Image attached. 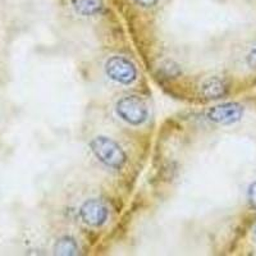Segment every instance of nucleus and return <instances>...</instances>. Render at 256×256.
<instances>
[{
	"label": "nucleus",
	"mask_w": 256,
	"mask_h": 256,
	"mask_svg": "<svg viewBox=\"0 0 256 256\" xmlns=\"http://www.w3.org/2000/svg\"><path fill=\"white\" fill-rule=\"evenodd\" d=\"M90 148L96 159L109 168L120 169L127 162V155L120 144L106 136H98L92 138Z\"/></svg>",
	"instance_id": "f257e3e1"
},
{
	"label": "nucleus",
	"mask_w": 256,
	"mask_h": 256,
	"mask_svg": "<svg viewBox=\"0 0 256 256\" xmlns=\"http://www.w3.org/2000/svg\"><path fill=\"white\" fill-rule=\"evenodd\" d=\"M116 112L120 120L131 126L142 124L148 116V105L137 95H127L120 98L116 104Z\"/></svg>",
	"instance_id": "f03ea898"
},
{
	"label": "nucleus",
	"mask_w": 256,
	"mask_h": 256,
	"mask_svg": "<svg viewBox=\"0 0 256 256\" xmlns=\"http://www.w3.org/2000/svg\"><path fill=\"white\" fill-rule=\"evenodd\" d=\"M105 73L113 81L122 84H130L137 78L134 64L124 56H114L105 63Z\"/></svg>",
	"instance_id": "7ed1b4c3"
},
{
	"label": "nucleus",
	"mask_w": 256,
	"mask_h": 256,
	"mask_svg": "<svg viewBox=\"0 0 256 256\" xmlns=\"http://www.w3.org/2000/svg\"><path fill=\"white\" fill-rule=\"evenodd\" d=\"M244 116V106L238 102H224L212 106L206 112L208 120L218 124H233Z\"/></svg>",
	"instance_id": "20e7f679"
},
{
	"label": "nucleus",
	"mask_w": 256,
	"mask_h": 256,
	"mask_svg": "<svg viewBox=\"0 0 256 256\" xmlns=\"http://www.w3.org/2000/svg\"><path fill=\"white\" fill-rule=\"evenodd\" d=\"M80 216L84 223L88 224L91 227H100L108 220L109 212L102 201L98 198H90L81 205Z\"/></svg>",
	"instance_id": "39448f33"
},
{
	"label": "nucleus",
	"mask_w": 256,
	"mask_h": 256,
	"mask_svg": "<svg viewBox=\"0 0 256 256\" xmlns=\"http://www.w3.org/2000/svg\"><path fill=\"white\" fill-rule=\"evenodd\" d=\"M228 84L222 77L214 76L205 80L204 84H201V95L208 100L220 99L227 95Z\"/></svg>",
	"instance_id": "423d86ee"
},
{
	"label": "nucleus",
	"mask_w": 256,
	"mask_h": 256,
	"mask_svg": "<svg viewBox=\"0 0 256 256\" xmlns=\"http://www.w3.org/2000/svg\"><path fill=\"white\" fill-rule=\"evenodd\" d=\"M72 6L78 14L88 17L102 12L104 4L102 0H72Z\"/></svg>",
	"instance_id": "0eeeda50"
},
{
	"label": "nucleus",
	"mask_w": 256,
	"mask_h": 256,
	"mask_svg": "<svg viewBox=\"0 0 256 256\" xmlns=\"http://www.w3.org/2000/svg\"><path fill=\"white\" fill-rule=\"evenodd\" d=\"M54 252L56 255H76L78 252V244L72 237H62L54 246Z\"/></svg>",
	"instance_id": "6e6552de"
},
{
	"label": "nucleus",
	"mask_w": 256,
	"mask_h": 256,
	"mask_svg": "<svg viewBox=\"0 0 256 256\" xmlns=\"http://www.w3.org/2000/svg\"><path fill=\"white\" fill-rule=\"evenodd\" d=\"M159 70L163 73L166 78H176L180 74V68L177 63L173 60H166L160 64Z\"/></svg>",
	"instance_id": "1a4fd4ad"
},
{
	"label": "nucleus",
	"mask_w": 256,
	"mask_h": 256,
	"mask_svg": "<svg viewBox=\"0 0 256 256\" xmlns=\"http://www.w3.org/2000/svg\"><path fill=\"white\" fill-rule=\"evenodd\" d=\"M248 204H250V206L256 210V182L248 187Z\"/></svg>",
	"instance_id": "9d476101"
},
{
	"label": "nucleus",
	"mask_w": 256,
	"mask_h": 256,
	"mask_svg": "<svg viewBox=\"0 0 256 256\" xmlns=\"http://www.w3.org/2000/svg\"><path fill=\"white\" fill-rule=\"evenodd\" d=\"M248 64L252 70H256V46H254L248 54Z\"/></svg>",
	"instance_id": "9b49d317"
},
{
	"label": "nucleus",
	"mask_w": 256,
	"mask_h": 256,
	"mask_svg": "<svg viewBox=\"0 0 256 256\" xmlns=\"http://www.w3.org/2000/svg\"><path fill=\"white\" fill-rule=\"evenodd\" d=\"M137 6H144V8H152V6H156L159 0H134Z\"/></svg>",
	"instance_id": "f8f14e48"
}]
</instances>
